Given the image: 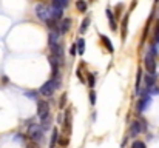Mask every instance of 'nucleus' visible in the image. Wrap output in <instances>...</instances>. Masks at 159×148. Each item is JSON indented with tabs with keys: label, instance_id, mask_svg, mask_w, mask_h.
Listing matches in <instances>:
<instances>
[{
	"label": "nucleus",
	"instance_id": "f257e3e1",
	"mask_svg": "<svg viewBox=\"0 0 159 148\" xmlns=\"http://www.w3.org/2000/svg\"><path fill=\"white\" fill-rule=\"evenodd\" d=\"M36 12H37V17H39L40 20H43V22H48L50 19H53L50 8L45 6V5H37V6H36Z\"/></svg>",
	"mask_w": 159,
	"mask_h": 148
},
{
	"label": "nucleus",
	"instance_id": "f03ea898",
	"mask_svg": "<svg viewBox=\"0 0 159 148\" xmlns=\"http://www.w3.org/2000/svg\"><path fill=\"white\" fill-rule=\"evenodd\" d=\"M37 114H39V117H40L42 120L48 119V116H50V105H48V102L40 100V102L37 103Z\"/></svg>",
	"mask_w": 159,
	"mask_h": 148
},
{
	"label": "nucleus",
	"instance_id": "7ed1b4c3",
	"mask_svg": "<svg viewBox=\"0 0 159 148\" xmlns=\"http://www.w3.org/2000/svg\"><path fill=\"white\" fill-rule=\"evenodd\" d=\"M56 88H57V82H56L54 79H51V80H48V82H45V83L42 85L40 94H43V96H51Z\"/></svg>",
	"mask_w": 159,
	"mask_h": 148
},
{
	"label": "nucleus",
	"instance_id": "20e7f679",
	"mask_svg": "<svg viewBox=\"0 0 159 148\" xmlns=\"http://www.w3.org/2000/svg\"><path fill=\"white\" fill-rule=\"evenodd\" d=\"M28 134H30V137H31L33 141L39 142V141L42 139V134H43V131H42V128H40L39 125H34V123H33V125L30 127V133H28Z\"/></svg>",
	"mask_w": 159,
	"mask_h": 148
},
{
	"label": "nucleus",
	"instance_id": "39448f33",
	"mask_svg": "<svg viewBox=\"0 0 159 148\" xmlns=\"http://www.w3.org/2000/svg\"><path fill=\"white\" fill-rule=\"evenodd\" d=\"M145 68H147V71L150 74H155V71H156V62H155V57L152 54H148L145 57Z\"/></svg>",
	"mask_w": 159,
	"mask_h": 148
},
{
	"label": "nucleus",
	"instance_id": "423d86ee",
	"mask_svg": "<svg viewBox=\"0 0 159 148\" xmlns=\"http://www.w3.org/2000/svg\"><path fill=\"white\" fill-rule=\"evenodd\" d=\"M150 102H152V99H150V96H145V97H142L141 100H139V103H138V111L139 113H142L148 105H150Z\"/></svg>",
	"mask_w": 159,
	"mask_h": 148
},
{
	"label": "nucleus",
	"instance_id": "0eeeda50",
	"mask_svg": "<svg viewBox=\"0 0 159 148\" xmlns=\"http://www.w3.org/2000/svg\"><path fill=\"white\" fill-rule=\"evenodd\" d=\"M50 11H51V17H53L54 20H59V19H62V16H63V8L53 6V8H50Z\"/></svg>",
	"mask_w": 159,
	"mask_h": 148
},
{
	"label": "nucleus",
	"instance_id": "6e6552de",
	"mask_svg": "<svg viewBox=\"0 0 159 148\" xmlns=\"http://www.w3.org/2000/svg\"><path fill=\"white\" fill-rule=\"evenodd\" d=\"M142 128H145V125H141V122H134V123H131V136H136Z\"/></svg>",
	"mask_w": 159,
	"mask_h": 148
},
{
	"label": "nucleus",
	"instance_id": "1a4fd4ad",
	"mask_svg": "<svg viewBox=\"0 0 159 148\" xmlns=\"http://www.w3.org/2000/svg\"><path fill=\"white\" fill-rule=\"evenodd\" d=\"M76 51H77L79 54H84V52H85V40H84V39H79V40H77Z\"/></svg>",
	"mask_w": 159,
	"mask_h": 148
},
{
	"label": "nucleus",
	"instance_id": "9d476101",
	"mask_svg": "<svg viewBox=\"0 0 159 148\" xmlns=\"http://www.w3.org/2000/svg\"><path fill=\"white\" fill-rule=\"evenodd\" d=\"M70 26H71V20H70V19H65V20L62 22V26H60V33H63V34H65V33L68 31V28H70Z\"/></svg>",
	"mask_w": 159,
	"mask_h": 148
},
{
	"label": "nucleus",
	"instance_id": "9b49d317",
	"mask_svg": "<svg viewBox=\"0 0 159 148\" xmlns=\"http://www.w3.org/2000/svg\"><path fill=\"white\" fill-rule=\"evenodd\" d=\"M155 80H156V74H148V76H145V85H147V87L155 85Z\"/></svg>",
	"mask_w": 159,
	"mask_h": 148
},
{
	"label": "nucleus",
	"instance_id": "f8f14e48",
	"mask_svg": "<svg viewBox=\"0 0 159 148\" xmlns=\"http://www.w3.org/2000/svg\"><path fill=\"white\" fill-rule=\"evenodd\" d=\"M57 137H59V131H57V128H54L53 130V136H51V144H50V148H54Z\"/></svg>",
	"mask_w": 159,
	"mask_h": 148
},
{
	"label": "nucleus",
	"instance_id": "ddd939ff",
	"mask_svg": "<svg viewBox=\"0 0 159 148\" xmlns=\"http://www.w3.org/2000/svg\"><path fill=\"white\" fill-rule=\"evenodd\" d=\"M102 42H104V45L108 48V51H110V52H113V51H114V48H113V45H111V42H110V39H108V37L102 36Z\"/></svg>",
	"mask_w": 159,
	"mask_h": 148
},
{
	"label": "nucleus",
	"instance_id": "4468645a",
	"mask_svg": "<svg viewBox=\"0 0 159 148\" xmlns=\"http://www.w3.org/2000/svg\"><path fill=\"white\" fill-rule=\"evenodd\" d=\"M56 43H59V36L56 33H51L50 34V47H53Z\"/></svg>",
	"mask_w": 159,
	"mask_h": 148
},
{
	"label": "nucleus",
	"instance_id": "2eb2a0df",
	"mask_svg": "<svg viewBox=\"0 0 159 148\" xmlns=\"http://www.w3.org/2000/svg\"><path fill=\"white\" fill-rule=\"evenodd\" d=\"M107 16H108V19H110L111 29H113V31H116V22H114V19H113V14H111V11H108V9H107Z\"/></svg>",
	"mask_w": 159,
	"mask_h": 148
},
{
	"label": "nucleus",
	"instance_id": "dca6fc26",
	"mask_svg": "<svg viewBox=\"0 0 159 148\" xmlns=\"http://www.w3.org/2000/svg\"><path fill=\"white\" fill-rule=\"evenodd\" d=\"M76 6H77V9H79L80 12H84V11L87 9V3H85L84 0H79V2L76 3Z\"/></svg>",
	"mask_w": 159,
	"mask_h": 148
},
{
	"label": "nucleus",
	"instance_id": "f3484780",
	"mask_svg": "<svg viewBox=\"0 0 159 148\" xmlns=\"http://www.w3.org/2000/svg\"><path fill=\"white\" fill-rule=\"evenodd\" d=\"M68 5V0H54L53 6H59V8H65Z\"/></svg>",
	"mask_w": 159,
	"mask_h": 148
},
{
	"label": "nucleus",
	"instance_id": "a211bd4d",
	"mask_svg": "<svg viewBox=\"0 0 159 148\" xmlns=\"http://www.w3.org/2000/svg\"><path fill=\"white\" fill-rule=\"evenodd\" d=\"M88 25H90V19H85L84 23H82V26H80V33H82V34L88 29Z\"/></svg>",
	"mask_w": 159,
	"mask_h": 148
},
{
	"label": "nucleus",
	"instance_id": "6ab92c4d",
	"mask_svg": "<svg viewBox=\"0 0 159 148\" xmlns=\"http://www.w3.org/2000/svg\"><path fill=\"white\" fill-rule=\"evenodd\" d=\"M94 83H96L94 74H88V85H90V88H93V87H94Z\"/></svg>",
	"mask_w": 159,
	"mask_h": 148
},
{
	"label": "nucleus",
	"instance_id": "aec40b11",
	"mask_svg": "<svg viewBox=\"0 0 159 148\" xmlns=\"http://www.w3.org/2000/svg\"><path fill=\"white\" fill-rule=\"evenodd\" d=\"M131 148H147V147H145V144H144V142H141V141H136V142L131 145Z\"/></svg>",
	"mask_w": 159,
	"mask_h": 148
},
{
	"label": "nucleus",
	"instance_id": "412c9836",
	"mask_svg": "<svg viewBox=\"0 0 159 148\" xmlns=\"http://www.w3.org/2000/svg\"><path fill=\"white\" fill-rule=\"evenodd\" d=\"M141 74H142V71L139 70V71H138V80H136V91H139V85H141Z\"/></svg>",
	"mask_w": 159,
	"mask_h": 148
},
{
	"label": "nucleus",
	"instance_id": "4be33fe9",
	"mask_svg": "<svg viewBox=\"0 0 159 148\" xmlns=\"http://www.w3.org/2000/svg\"><path fill=\"white\" fill-rule=\"evenodd\" d=\"M90 102H91L93 105L96 103V94H94V93H91V94H90Z\"/></svg>",
	"mask_w": 159,
	"mask_h": 148
},
{
	"label": "nucleus",
	"instance_id": "5701e85b",
	"mask_svg": "<svg viewBox=\"0 0 159 148\" xmlns=\"http://www.w3.org/2000/svg\"><path fill=\"white\" fill-rule=\"evenodd\" d=\"M65 99H66V96L63 94V96H62V100H60V106H63V105H65Z\"/></svg>",
	"mask_w": 159,
	"mask_h": 148
},
{
	"label": "nucleus",
	"instance_id": "b1692460",
	"mask_svg": "<svg viewBox=\"0 0 159 148\" xmlns=\"http://www.w3.org/2000/svg\"><path fill=\"white\" fill-rule=\"evenodd\" d=\"M156 42L159 43V26H158V29H156Z\"/></svg>",
	"mask_w": 159,
	"mask_h": 148
},
{
	"label": "nucleus",
	"instance_id": "393cba45",
	"mask_svg": "<svg viewBox=\"0 0 159 148\" xmlns=\"http://www.w3.org/2000/svg\"><path fill=\"white\" fill-rule=\"evenodd\" d=\"M70 52H71V54H76V52H77V51H76V45L71 48V51H70Z\"/></svg>",
	"mask_w": 159,
	"mask_h": 148
}]
</instances>
